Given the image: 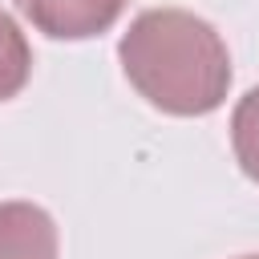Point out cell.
<instances>
[{"label": "cell", "instance_id": "cell-2", "mask_svg": "<svg viewBox=\"0 0 259 259\" xmlns=\"http://www.w3.org/2000/svg\"><path fill=\"white\" fill-rule=\"evenodd\" d=\"M16 12L53 40H89L117 24L125 0H12Z\"/></svg>", "mask_w": 259, "mask_h": 259}, {"label": "cell", "instance_id": "cell-5", "mask_svg": "<svg viewBox=\"0 0 259 259\" xmlns=\"http://www.w3.org/2000/svg\"><path fill=\"white\" fill-rule=\"evenodd\" d=\"M28 73H32V49L16 28V20L0 8V101L16 97L28 85Z\"/></svg>", "mask_w": 259, "mask_h": 259}, {"label": "cell", "instance_id": "cell-1", "mask_svg": "<svg viewBox=\"0 0 259 259\" xmlns=\"http://www.w3.org/2000/svg\"><path fill=\"white\" fill-rule=\"evenodd\" d=\"M125 81L170 117H206L227 101L231 53L219 28L186 8H146L117 40Z\"/></svg>", "mask_w": 259, "mask_h": 259}, {"label": "cell", "instance_id": "cell-6", "mask_svg": "<svg viewBox=\"0 0 259 259\" xmlns=\"http://www.w3.org/2000/svg\"><path fill=\"white\" fill-rule=\"evenodd\" d=\"M239 259H259V255H239Z\"/></svg>", "mask_w": 259, "mask_h": 259}, {"label": "cell", "instance_id": "cell-4", "mask_svg": "<svg viewBox=\"0 0 259 259\" xmlns=\"http://www.w3.org/2000/svg\"><path fill=\"white\" fill-rule=\"evenodd\" d=\"M231 150L239 170L259 186V85L247 89L231 113Z\"/></svg>", "mask_w": 259, "mask_h": 259}, {"label": "cell", "instance_id": "cell-3", "mask_svg": "<svg viewBox=\"0 0 259 259\" xmlns=\"http://www.w3.org/2000/svg\"><path fill=\"white\" fill-rule=\"evenodd\" d=\"M57 223L36 202H0V259H57Z\"/></svg>", "mask_w": 259, "mask_h": 259}]
</instances>
